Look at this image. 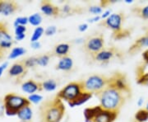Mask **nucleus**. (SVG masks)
Listing matches in <instances>:
<instances>
[{
  "label": "nucleus",
  "instance_id": "1",
  "mask_svg": "<svg viewBox=\"0 0 148 122\" xmlns=\"http://www.w3.org/2000/svg\"><path fill=\"white\" fill-rule=\"evenodd\" d=\"M96 96L99 98L101 106L104 109L119 113L130 95L107 85L106 88L98 93Z\"/></svg>",
  "mask_w": 148,
  "mask_h": 122
},
{
  "label": "nucleus",
  "instance_id": "2",
  "mask_svg": "<svg viewBox=\"0 0 148 122\" xmlns=\"http://www.w3.org/2000/svg\"><path fill=\"white\" fill-rule=\"evenodd\" d=\"M40 122H60L66 108L63 101L57 96L43 101L40 108Z\"/></svg>",
  "mask_w": 148,
  "mask_h": 122
},
{
  "label": "nucleus",
  "instance_id": "3",
  "mask_svg": "<svg viewBox=\"0 0 148 122\" xmlns=\"http://www.w3.org/2000/svg\"><path fill=\"white\" fill-rule=\"evenodd\" d=\"M118 115V112L104 109L101 105L86 108L84 111L86 122H114Z\"/></svg>",
  "mask_w": 148,
  "mask_h": 122
},
{
  "label": "nucleus",
  "instance_id": "4",
  "mask_svg": "<svg viewBox=\"0 0 148 122\" xmlns=\"http://www.w3.org/2000/svg\"><path fill=\"white\" fill-rule=\"evenodd\" d=\"M123 15L122 13H113L108 18L102 21L101 25L110 29L113 32V37L116 40H121L129 36L127 30H123Z\"/></svg>",
  "mask_w": 148,
  "mask_h": 122
},
{
  "label": "nucleus",
  "instance_id": "5",
  "mask_svg": "<svg viewBox=\"0 0 148 122\" xmlns=\"http://www.w3.org/2000/svg\"><path fill=\"white\" fill-rule=\"evenodd\" d=\"M5 105V114L7 116H16L17 112L22 107L30 106L31 102L25 96L16 95L15 93H8L3 98Z\"/></svg>",
  "mask_w": 148,
  "mask_h": 122
},
{
  "label": "nucleus",
  "instance_id": "6",
  "mask_svg": "<svg viewBox=\"0 0 148 122\" xmlns=\"http://www.w3.org/2000/svg\"><path fill=\"white\" fill-rule=\"evenodd\" d=\"M109 78L101 74H94L88 77L84 81H81L83 92L97 95L103 91L108 84Z\"/></svg>",
  "mask_w": 148,
  "mask_h": 122
},
{
  "label": "nucleus",
  "instance_id": "7",
  "mask_svg": "<svg viewBox=\"0 0 148 122\" xmlns=\"http://www.w3.org/2000/svg\"><path fill=\"white\" fill-rule=\"evenodd\" d=\"M82 92L83 91L82 88L81 81L72 82L66 85L64 88H62L59 91L56 96L60 98L62 101H65L69 103L71 101H74Z\"/></svg>",
  "mask_w": 148,
  "mask_h": 122
},
{
  "label": "nucleus",
  "instance_id": "8",
  "mask_svg": "<svg viewBox=\"0 0 148 122\" xmlns=\"http://www.w3.org/2000/svg\"><path fill=\"white\" fill-rule=\"evenodd\" d=\"M105 49V38L102 34L95 35L87 38L83 42V50L86 53L94 56Z\"/></svg>",
  "mask_w": 148,
  "mask_h": 122
},
{
  "label": "nucleus",
  "instance_id": "9",
  "mask_svg": "<svg viewBox=\"0 0 148 122\" xmlns=\"http://www.w3.org/2000/svg\"><path fill=\"white\" fill-rule=\"evenodd\" d=\"M111 87H114L118 90L122 91L128 95L131 94V88L128 83L126 75L120 72H116L114 74L109 77L108 84Z\"/></svg>",
  "mask_w": 148,
  "mask_h": 122
},
{
  "label": "nucleus",
  "instance_id": "10",
  "mask_svg": "<svg viewBox=\"0 0 148 122\" xmlns=\"http://www.w3.org/2000/svg\"><path fill=\"white\" fill-rule=\"evenodd\" d=\"M120 54L121 53L119 52V50L117 48H115L114 46H112V47L108 48V49L105 48L103 50H101V52H99V53L95 54L94 56H92V59L97 62H100L102 64H107L114 57L119 56Z\"/></svg>",
  "mask_w": 148,
  "mask_h": 122
},
{
  "label": "nucleus",
  "instance_id": "11",
  "mask_svg": "<svg viewBox=\"0 0 148 122\" xmlns=\"http://www.w3.org/2000/svg\"><path fill=\"white\" fill-rule=\"evenodd\" d=\"M40 10L45 16L57 17L60 15V8L53 5V3L49 1H42L41 2Z\"/></svg>",
  "mask_w": 148,
  "mask_h": 122
},
{
  "label": "nucleus",
  "instance_id": "12",
  "mask_svg": "<svg viewBox=\"0 0 148 122\" xmlns=\"http://www.w3.org/2000/svg\"><path fill=\"white\" fill-rule=\"evenodd\" d=\"M27 72V67L25 66V64H23V62L21 60L19 62H16L15 64H13L11 66L10 69L8 70V74L13 78L21 79L22 77H24V75H26Z\"/></svg>",
  "mask_w": 148,
  "mask_h": 122
},
{
  "label": "nucleus",
  "instance_id": "13",
  "mask_svg": "<svg viewBox=\"0 0 148 122\" xmlns=\"http://www.w3.org/2000/svg\"><path fill=\"white\" fill-rule=\"evenodd\" d=\"M18 7L15 1H0V14L9 16L18 9Z\"/></svg>",
  "mask_w": 148,
  "mask_h": 122
},
{
  "label": "nucleus",
  "instance_id": "14",
  "mask_svg": "<svg viewBox=\"0 0 148 122\" xmlns=\"http://www.w3.org/2000/svg\"><path fill=\"white\" fill-rule=\"evenodd\" d=\"M21 89H22L23 92L32 95V94L36 92H40V91L43 90L42 83L36 82V81L33 79H30L22 83Z\"/></svg>",
  "mask_w": 148,
  "mask_h": 122
},
{
  "label": "nucleus",
  "instance_id": "15",
  "mask_svg": "<svg viewBox=\"0 0 148 122\" xmlns=\"http://www.w3.org/2000/svg\"><path fill=\"white\" fill-rule=\"evenodd\" d=\"M12 37L8 32L7 27L0 30V49L8 50L12 45Z\"/></svg>",
  "mask_w": 148,
  "mask_h": 122
},
{
  "label": "nucleus",
  "instance_id": "16",
  "mask_svg": "<svg viewBox=\"0 0 148 122\" xmlns=\"http://www.w3.org/2000/svg\"><path fill=\"white\" fill-rule=\"evenodd\" d=\"M148 47V35L143 36L138 39L135 42L132 44L128 50V53L134 54L138 51H140L143 48Z\"/></svg>",
  "mask_w": 148,
  "mask_h": 122
},
{
  "label": "nucleus",
  "instance_id": "17",
  "mask_svg": "<svg viewBox=\"0 0 148 122\" xmlns=\"http://www.w3.org/2000/svg\"><path fill=\"white\" fill-rule=\"evenodd\" d=\"M69 50H70V45L67 43H60L56 45L53 48V55L59 57V58H63L65 56H68Z\"/></svg>",
  "mask_w": 148,
  "mask_h": 122
},
{
  "label": "nucleus",
  "instance_id": "18",
  "mask_svg": "<svg viewBox=\"0 0 148 122\" xmlns=\"http://www.w3.org/2000/svg\"><path fill=\"white\" fill-rule=\"evenodd\" d=\"M73 67V60L69 56H65L60 58L58 64L56 65V69L63 71H70Z\"/></svg>",
  "mask_w": 148,
  "mask_h": 122
},
{
  "label": "nucleus",
  "instance_id": "19",
  "mask_svg": "<svg viewBox=\"0 0 148 122\" xmlns=\"http://www.w3.org/2000/svg\"><path fill=\"white\" fill-rule=\"evenodd\" d=\"M21 121H30L33 116V112L30 106H26L22 107L16 115Z\"/></svg>",
  "mask_w": 148,
  "mask_h": 122
},
{
  "label": "nucleus",
  "instance_id": "20",
  "mask_svg": "<svg viewBox=\"0 0 148 122\" xmlns=\"http://www.w3.org/2000/svg\"><path fill=\"white\" fill-rule=\"evenodd\" d=\"M91 96H92V94L88 93V92H82V93H81L74 101L69 102V105L71 106V107H74V106H81V105L84 104L85 102H86L89 99H90Z\"/></svg>",
  "mask_w": 148,
  "mask_h": 122
},
{
  "label": "nucleus",
  "instance_id": "21",
  "mask_svg": "<svg viewBox=\"0 0 148 122\" xmlns=\"http://www.w3.org/2000/svg\"><path fill=\"white\" fill-rule=\"evenodd\" d=\"M148 121V111L146 108L138 110L135 114V121L147 122Z\"/></svg>",
  "mask_w": 148,
  "mask_h": 122
},
{
  "label": "nucleus",
  "instance_id": "22",
  "mask_svg": "<svg viewBox=\"0 0 148 122\" xmlns=\"http://www.w3.org/2000/svg\"><path fill=\"white\" fill-rule=\"evenodd\" d=\"M43 90L52 92L54 91L57 88V82L54 79H48L42 83Z\"/></svg>",
  "mask_w": 148,
  "mask_h": 122
},
{
  "label": "nucleus",
  "instance_id": "23",
  "mask_svg": "<svg viewBox=\"0 0 148 122\" xmlns=\"http://www.w3.org/2000/svg\"><path fill=\"white\" fill-rule=\"evenodd\" d=\"M27 52V50L26 49H24L23 47H15L12 49V52L9 54V55H8V59H16L18 58V57H20L21 55H23L24 54Z\"/></svg>",
  "mask_w": 148,
  "mask_h": 122
},
{
  "label": "nucleus",
  "instance_id": "24",
  "mask_svg": "<svg viewBox=\"0 0 148 122\" xmlns=\"http://www.w3.org/2000/svg\"><path fill=\"white\" fill-rule=\"evenodd\" d=\"M45 33V29L41 27H37L32 34V37H31V41L35 42V41H39V40L43 36V34Z\"/></svg>",
  "mask_w": 148,
  "mask_h": 122
},
{
  "label": "nucleus",
  "instance_id": "25",
  "mask_svg": "<svg viewBox=\"0 0 148 122\" xmlns=\"http://www.w3.org/2000/svg\"><path fill=\"white\" fill-rule=\"evenodd\" d=\"M28 19H29V23L32 24V26L39 27V25L42 21V17L40 13H34L30 17H28Z\"/></svg>",
  "mask_w": 148,
  "mask_h": 122
},
{
  "label": "nucleus",
  "instance_id": "26",
  "mask_svg": "<svg viewBox=\"0 0 148 122\" xmlns=\"http://www.w3.org/2000/svg\"><path fill=\"white\" fill-rule=\"evenodd\" d=\"M50 59V55L49 54H43L39 57H37V65L41 66V67H45L47 66Z\"/></svg>",
  "mask_w": 148,
  "mask_h": 122
},
{
  "label": "nucleus",
  "instance_id": "27",
  "mask_svg": "<svg viewBox=\"0 0 148 122\" xmlns=\"http://www.w3.org/2000/svg\"><path fill=\"white\" fill-rule=\"evenodd\" d=\"M23 64L27 67V69L33 68L37 65V57H29L22 60Z\"/></svg>",
  "mask_w": 148,
  "mask_h": 122
},
{
  "label": "nucleus",
  "instance_id": "28",
  "mask_svg": "<svg viewBox=\"0 0 148 122\" xmlns=\"http://www.w3.org/2000/svg\"><path fill=\"white\" fill-rule=\"evenodd\" d=\"M28 22H29V19L27 17H19L15 19L13 26L14 27H17V26H26Z\"/></svg>",
  "mask_w": 148,
  "mask_h": 122
},
{
  "label": "nucleus",
  "instance_id": "29",
  "mask_svg": "<svg viewBox=\"0 0 148 122\" xmlns=\"http://www.w3.org/2000/svg\"><path fill=\"white\" fill-rule=\"evenodd\" d=\"M136 14L143 19H148V5L142 8H137Z\"/></svg>",
  "mask_w": 148,
  "mask_h": 122
},
{
  "label": "nucleus",
  "instance_id": "30",
  "mask_svg": "<svg viewBox=\"0 0 148 122\" xmlns=\"http://www.w3.org/2000/svg\"><path fill=\"white\" fill-rule=\"evenodd\" d=\"M76 9H74L73 8H72L69 4H65L62 8H60V14H65V15H70L72 13H73Z\"/></svg>",
  "mask_w": 148,
  "mask_h": 122
},
{
  "label": "nucleus",
  "instance_id": "31",
  "mask_svg": "<svg viewBox=\"0 0 148 122\" xmlns=\"http://www.w3.org/2000/svg\"><path fill=\"white\" fill-rule=\"evenodd\" d=\"M138 83L139 84L144 85L148 87V73L147 74H141L138 75Z\"/></svg>",
  "mask_w": 148,
  "mask_h": 122
},
{
  "label": "nucleus",
  "instance_id": "32",
  "mask_svg": "<svg viewBox=\"0 0 148 122\" xmlns=\"http://www.w3.org/2000/svg\"><path fill=\"white\" fill-rule=\"evenodd\" d=\"M43 96L40 94H32V95L29 96L28 97V100L30 101V102H32V103H35V104H37L39 102L42 101Z\"/></svg>",
  "mask_w": 148,
  "mask_h": 122
},
{
  "label": "nucleus",
  "instance_id": "33",
  "mask_svg": "<svg viewBox=\"0 0 148 122\" xmlns=\"http://www.w3.org/2000/svg\"><path fill=\"white\" fill-rule=\"evenodd\" d=\"M88 11L90 12V13L95 14V16H98L99 14L102 13L103 9H102L101 6H91V7H90L88 8Z\"/></svg>",
  "mask_w": 148,
  "mask_h": 122
},
{
  "label": "nucleus",
  "instance_id": "34",
  "mask_svg": "<svg viewBox=\"0 0 148 122\" xmlns=\"http://www.w3.org/2000/svg\"><path fill=\"white\" fill-rule=\"evenodd\" d=\"M57 32V28L55 26H49L45 30V36L49 37V36H53Z\"/></svg>",
  "mask_w": 148,
  "mask_h": 122
},
{
  "label": "nucleus",
  "instance_id": "35",
  "mask_svg": "<svg viewBox=\"0 0 148 122\" xmlns=\"http://www.w3.org/2000/svg\"><path fill=\"white\" fill-rule=\"evenodd\" d=\"M27 32V27L26 26H17L15 27V36L17 35H21V34H25V32Z\"/></svg>",
  "mask_w": 148,
  "mask_h": 122
},
{
  "label": "nucleus",
  "instance_id": "36",
  "mask_svg": "<svg viewBox=\"0 0 148 122\" xmlns=\"http://www.w3.org/2000/svg\"><path fill=\"white\" fill-rule=\"evenodd\" d=\"M5 114V105L3 100H0V117L3 116Z\"/></svg>",
  "mask_w": 148,
  "mask_h": 122
},
{
  "label": "nucleus",
  "instance_id": "37",
  "mask_svg": "<svg viewBox=\"0 0 148 122\" xmlns=\"http://www.w3.org/2000/svg\"><path fill=\"white\" fill-rule=\"evenodd\" d=\"M8 61H6V62L3 63V64L0 65V77L2 76L3 71H4L6 69V68L8 67Z\"/></svg>",
  "mask_w": 148,
  "mask_h": 122
},
{
  "label": "nucleus",
  "instance_id": "38",
  "mask_svg": "<svg viewBox=\"0 0 148 122\" xmlns=\"http://www.w3.org/2000/svg\"><path fill=\"white\" fill-rule=\"evenodd\" d=\"M87 28H88V25L86 23H82V24H81V25L78 26V30L81 32H86L87 30Z\"/></svg>",
  "mask_w": 148,
  "mask_h": 122
},
{
  "label": "nucleus",
  "instance_id": "39",
  "mask_svg": "<svg viewBox=\"0 0 148 122\" xmlns=\"http://www.w3.org/2000/svg\"><path fill=\"white\" fill-rule=\"evenodd\" d=\"M31 46L33 49L36 50V49H40L41 47V44L40 41H35V42H31Z\"/></svg>",
  "mask_w": 148,
  "mask_h": 122
},
{
  "label": "nucleus",
  "instance_id": "40",
  "mask_svg": "<svg viewBox=\"0 0 148 122\" xmlns=\"http://www.w3.org/2000/svg\"><path fill=\"white\" fill-rule=\"evenodd\" d=\"M143 58L145 64L148 65V49H147L143 53Z\"/></svg>",
  "mask_w": 148,
  "mask_h": 122
},
{
  "label": "nucleus",
  "instance_id": "41",
  "mask_svg": "<svg viewBox=\"0 0 148 122\" xmlns=\"http://www.w3.org/2000/svg\"><path fill=\"white\" fill-rule=\"evenodd\" d=\"M110 13H111V10L106 11V12H104V13H103V14L101 16V18H102V19H104V20H106V18H108L111 15Z\"/></svg>",
  "mask_w": 148,
  "mask_h": 122
},
{
  "label": "nucleus",
  "instance_id": "42",
  "mask_svg": "<svg viewBox=\"0 0 148 122\" xmlns=\"http://www.w3.org/2000/svg\"><path fill=\"white\" fill-rule=\"evenodd\" d=\"M26 37V34H21V35H17L15 36V40L17 41H21L24 38Z\"/></svg>",
  "mask_w": 148,
  "mask_h": 122
},
{
  "label": "nucleus",
  "instance_id": "43",
  "mask_svg": "<svg viewBox=\"0 0 148 122\" xmlns=\"http://www.w3.org/2000/svg\"><path fill=\"white\" fill-rule=\"evenodd\" d=\"M101 19V17L95 16V17H94L93 18H90V19H89V20H88V21H89V22H91V23H92V22H95V21H100Z\"/></svg>",
  "mask_w": 148,
  "mask_h": 122
},
{
  "label": "nucleus",
  "instance_id": "44",
  "mask_svg": "<svg viewBox=\"0 0 148 122\" xmlns=\"http://www.w3.org/2000/svg\"><path fill=\"white\" fill-rule=\"evenodd\" d=\"M4 50H2V49H0V59L3 58V54H4Z\"/></svg>",
  "mask_w": 148,
  "mask_h": 122
},
{
  "label": "nucleus",
  "instance_id": "45",
  "mask_svg": "<svg viewBox=\"0 0 148 122\" xmlns=\"http://www.w3.org/2000/svg\"><path fill=\"white\" fill-rule=\"evenodd\" d=\"M143 98H140V99H139V101H138V106H142V104H143Z\"/></svg>",
  "mask_w": 148,
  "mask_h": 122
},
{
  "label": "nucleus",
  "instance_id": "46",
  "mask_svg": "<svg viewBox=\"0 0 148 122\" xmlns=\"http://www.w3.org/2000/svg\"><path fill=\"white\" fill-rule=\"evenodd\" d=\"M4 27H6L5 24H4V23L0 22V30H1V29H3V28H4Z\"/></svg>",
  "mask_w": 148,
  "mask_h": 122
},
{
  "label": "nucleus",
  "instance_id": "47",
  "mask_svg": "<svg viewBox=\"0 0 148 122\" xmlns=\"http://www.w3.org/2000/svg\"><path fill=\"white\" fill-rule=\"evenodd\" d=\"M146 109L148 111V102H147V106H146Z\"/></svg>",
  "mask_w": 148,
  "mask_h": 122
},
{
  "label": "nucleus",
  "instance_id": "48",
  "mask_svg": "<svg viewBox=\"0 0 148 122\" xmlns=\"http://www.w3.org/2000/svg\"><path fill=\"white\" fill-rule=\"evenodd\" d=\"M21 122H30V121H21Z\"/></svg>",
  "mask_w": 148,
  "mask_h": 122
},
{
  "label": "nucleus",
  "instance_id": "49",
  "mask_svg": "<svg viewBox=\"0 0 148 122\" xmlns=\"http://www.w3.org/2000/svg\"><path fill=\"white\" fill-rule=\"evenodd\" d=\"M133 122H137V121H133Z\"/></svg>",
  "mask_w": 148,
  "mask_h": 122
}]
</instances>
